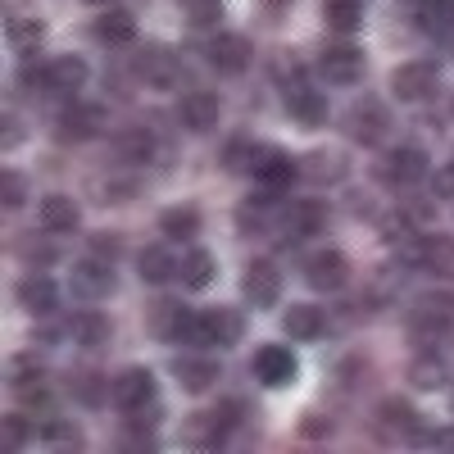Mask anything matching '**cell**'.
<instances>
[{"label":"cell","mask_w":454,"mask_h":454,"mask_svg":"<svg viewBox=\"0 0 454 454\" xmlns=\"http://www.w3.org/2000/svg\"><path fill=\"white\" fill-rule=\"evenodd\" d=\"M96 36H100L105 46H128L132 36H137V23H132L128 10H105V14L96 19Z\"/></svg>","instance_id":"obj_27"},{"label":"cell","mask_w":454,"mask_h":454,"mask_svg":"<svg viewBox=\"0 0 454 454\" xmlns=\"http://www.w3.org/2000/svg\"><path fill=\"white\" fill-rule=\"evenodd\" d=\"M409 382L419 387V391H436V387H445V359L432 355V350H423L419 359H413V368H409Z\"/></svg>","instance_id":"obj_31"},{"label":"cell","mask_w":454,"mask_h":454,"mask_svg":"<svg viewBox=\"0 0 454 454\" xmlns=\"http://www.w3.org/2000/svg\"><path fill=\"white\" fill-rule=\"evenodd\" d=\"M391 91H395V100H409V105H419V100H427L432 91H436V64H400L395 73H391Z\"/></svg>","instance_id":"obj_6"},{"label":"cell","mask_w":454,"mask_h":454,"mask_svg":"<svg viewBox=\"0 0 454 454\" xmlns=\"http://www.w3.org/2000/svg\"><path fill=\"white\" fill-rule=\"evenodd\" d=\"M73 395H78L87 409H100L105 404V377L100 372H78L73 377Z\"/></svg>","instance_id":"obj_36"},{"label":"cell","mask_w":454,"mask_h":454,"mask_svg":"<svg viewBox=\"0 0 454 454\" xmlns=\"http://www.w3.org/2000/svg\"><path fill=\"white\" fill-rule=\"evenodd\" d=\"M377 177H382L387 186H395V192H409V186H419L427 177V150L419 145H391L382 164H377Z\"/></svg>","instance_id":"obj_1"},{"label":"cell","mask_w":454,"mask_h":454,"mask_svg":"<svg viewBox=\"0 0 454 454\" xmlns=\"http://www.w3.org/2000/svg\"><path fill=\"white\" fill-rule=\"evenodd\" d=\"M23 441H27V419L10 413V419H5V450H19Z\"/></svg>","instance_id":"obj_44"},{"label":"cell","mask_w":454,"mask_h":454,"mask_svg":"<svg viewBox=\"0 0 454 454\" xmlns=\"http://www.w3.org/2000/svg\"><path fill=\"white\" fill-rule=\"evenodd\" d=\"M19 254H23L27 263H55V259H59V250H55L46 237H19Z\"/></svg>","instance_id":"obj_38"},{"label":"cell","mask_w":454,"mask_h":454,"mask_svg":"<svg viewBox=\"0 0 454 454\" xmlns=\"http://www.w3.org/2000/svg\"><path fill=\"white\" fill-rule=\"evenodd\" d=\"M10 382L14 387H32V382H42V364H36L32 355H19L14 368H10Z\"/></svg>","instance_id":"obj_42"},{"label":"cell","mask_w":454,"mask_h":454,"mask_svg":"<svg viewBox=\"0 0 454 454\" xmlns=\"http://www.w3.org/2000/svg\"><path fill=\"white\" fill-rule=\"evenodd\" d=\"M323 19L336 36H355L364 23V5L359 0H323Z\"/></svg>","instance_id":"obj_24"},{"label":"cell","mask_w":454,"mask_h":454,"mask_svg":"<svg viewBox=\"0 0 454 454\" xmlns=\"http://www.w3.org/2000/svg\"><path fill=\"white\" fill-rule=\"evenodd\" d=\"M46 441L59 445V450H78V445H82V432L73 427V423H51V427H46Z\"/></svg>","instance_id":"obj_43"},{"label":"cell","mask_w":454,"mask_h":454,"mask_svg":"<svg viewBox=\"0 0 454 454\" xmlns=\"http://www.w3.org/2000/svg\"><path fill=\"white\" fill-rule=\"evenodd\" d=\"M42 227L46 232H73L78 227V200H68V196H46L42 200Z\"/></svg>","instance_id":"obj_26"},{"label":"cell","mask_w":454,"mask_h":454,"mask_svg":"<svg viewBox=\"0 0 454 454\" xmlns=\"http://www.w3.org/2000/svg\"><path fill=\"white\" fill-rule=\"evenodd\" d=\"M282 91H286L291 119H295L300 128H323V123H327V100H323V91L309 87V78H300V82H291V87H282Z\"/></svg>","instance_id":"obj_7"},{"label":"cell","mask_w":454,"mask_h":454,"mask_svg":"<svg viewBox=\"0 0 454 454\" xmlns=\"http://www.w3.org/2000/svg\"><path fill=\"white\" fill-rule=\"evenodd\" d=\"M323 309L318 305H291L286 314H282V327L295 336V340H318L323 336Z\"/></svg>","instance_id":"obj_23"},{"label":"cell","mask_w":454,"mask_h":454,"mask_svg":"<svg viewBox=\"0 0 454 454\" xmlns=\"http://www.w3.org/2000/svg\"><path fill=\"white\" fill-rule=\"evenodd\" d=\"M182 340H192V346H218L214 340V327H209V314H192V323H186V332H182Z\"/></svg>","instance_id":"obj_41"},{"label":"cell","mask_w":454,"mask_h":454,"mask_svg":"<svg viewBox=\"0 0 454 454\" xmlns=\"http://www.w3.org/2000/svg\"><path fill=\"white\" fill-rule=\"evenodd\" d=\"M250 177L259 182V196H282L286 186L295 182V164L273 145H259L254 150V164H250Z\"/></svg>","instance_id":"obj_3"},{"label":"cell","mask_w":454,"mask_h":454,"mask_svg":"<svg viewBox=\"0 0 454 454\" xmlns=\"http://www.w3.org/2000/svg\"><path fill=\"white\" fill-rule=\"evenodd\" d=\"M205 59H209L218 73H227V78H237V73H246L250 59H254L250 36H241V32H218V36H209V42H205Z\"/></svg>","instance_id":"obj_4"},{"label":"cell","mask_w":454,"mask_h":454,"mask_svg":"<svg viewBox=\"0 0 454 454\" xmlns=\"http://www.w3.org/2000/svg\"><path fill=\"white\" fill-rule=\"evenodd\" d=\"M382 419H391V423H409V427H413V413H409L404 400H387V404H382Z\"/></svg>","instance_id":"obj_45"},{"label":"cell","mask_w":454,"mask_h":454,"mask_svg":"<svg viewBox=\"0 0 454 454\" xmlns=\"http://www.w3.org/2000/svg\"><path fill=\"white\" fill-rule=\"evenodd\" d=\"M82 82H87V64H82L78 55H59V59L51 64V91H55V96H78Z\"/></svg>","instance_id":"obj_22"},{"label":"cell","mask_w":454,"mask_h":454,"mask_svg":"<svg viewBox=\"0 0 454 454\" xmlns=\"http://www.w3.org/2000/svg\"><path fill=\"white\" fill-rule=\"evenodd\" d=\"M432 186H436V196H441V200H454V164H445V168L436 173Z\"/></svg>","instance_id":"obj_46"},{"label":"cell","mask_w":454,"mask_h":454,"mask_svg":"<svg viewBox=\"0 0 454 454\" xmlns=\"http://www.w3.org/2000/svg\"><path fill=\"white\" fill-rule=\"evenodd\" d=\"M109 400L119 404L123 413L137 409V404H145V400H155V372H150V368H128L119 382H114Z\"/></svg>","instance_id":"obj_13"},{"label":"cell","mask_w":454,"mask_h":454,"mask_svg":"<svg viewBox=\"0 0 454 454\" xmlns=\"http://www.w3.org/2000/svg\"><path fill=\"white\" fill-rule=\"evenodd\" d=\"M445 332H450V309L441 305V300H423L409 318V336L419 340V346H436Z\"/></svg>","instance_id":"obj_12"},{"label":"cell","mask_w":454,"mask_h":454,"mask_svg":"<svg viewBox=\"0 0 454 454\" xmlns=\"http://www.w3.org/2000/svg\"><path fill=\"white\" fill-rule=\"evenodd\" d=\"M318 73H323V82H332V87H355L368 73V55L355 42H332L318 55Z\"/></svg>","instance_id":"obj_2"},{"label":"cell","mask_w":454,"mask_h":454,"mask_svg":"<svg viewBox=\"0 0 454 454\" xmlns=\"http://www.w3.org/2000/svg\"><path fill=\"white\" fill-rule=\"evenodd\" d=\"M177 278L192 286V291L209 286V282H214V254H209V250H186L182 263H177Z\"/></svg>","instance_id":"obj_30"},{"label":"cell","mask_w":454,"mask_h":454,"mask_svg":"<svg viewBox=\"0 0 454 454\" xmlns=\"http://www.w3.org/2000/svg\"><path fill=\"white\" fill-rule=\"evenodd\" d=\"M137 73H141L150 87H168V82L177 78V59H173V51H164V46H150V51H141Z\"/></svg>","instance_id":"obj_21"},{"label":"cell","mask_w":454,"mask_h":454,"mask_svg":"<svg viewBox=\"0 0 454 454\" xmlns=\"http://www.w3.org/2000/svg\"><path fill=\"white\" fill-rule=\"evenodd\" d=\"M254 141H227V150H223V168H246L250 173V164H254Z\"/></svg>","instance_id":"obj_39"},{"label":"cell","mask_w":454,"mask_h":454,"mask_svg":"<svg viewBox=\"0 0 454 454\" xmlns=\"http://www.w3.org/2000/svg\"><path fill=\"white\" fill-rule=\"evenodd\" d=\"M177 109H182V123L192 132H214V123H218V96L214 91H186Z\"/></svg>","instance_id":"obj_17"},{"label":"cell","mask_w":454,"mask_h":454,"mask_svg":"<svg viewBox=\"0 0 454 454\" xmlns=\"http://www.w3.org/2000/svg\"><path fill=\"white\" fill-rule=\"evenodd\" d=\"M419 27L427 36H454V0H423L419 5Z\"/></svg>","instance_id":"obj_28"},{"label":"cell","mask_w":454,"mask_h":454,"mask_svg":"<svg viewBox=\"0 0 454 454\" xmlns=\"http://www.w3.org/2000/svg\"><path fill=\"white\" fill-rule=\"evenodd\" d=\"M68 327H73V340H78V346H100V340L109 336V318L96 314V309L91 314H78Z\"/></svg>","instance_id":"obj_34"},{"label":"cell","mask_w":454,"mask_h":454,"mask_svg":"<svg viewBox=\"0 0 454 454\" xmlns=\"http://www.w3.org/2000/svg\"><path fill=\"white\" fill-rule=\"evenodd\" d=\"M42 36H46L42 19H10V46L19 55H36V51H42Z\"/></svg>","instance_id":"obj_32"},{"label":"cell","mask_w":454,"mask_h":454,"mask_svg":"<svg viewBox=\"0 0 454 454\" xmlns=\"http://www.w3.org/2000/svg\"><path fill=\"white\" fill-rule=\"evenodd\" d=\"M391 128V114L382 109V100H359L350 114H346V132L359 141V145H377Z\"/></svg>","instance_id":"obj_5"},{"label":"cell","mask_w":454,"mask_h":454,"mask_svg":"<svg viewBox=\"0 0 454 454\" xmlns=\"http://www.w3.org/2000/svg\"><path fill=\"white\" fill-rule=\"evenodd\" d=\"M295 355L286 350V346H263L259 355H254V377L263 387H291L295 382Z\"/></svg>","instance_id":"obj_11"},{"label":"cell","mask_w":454,"mask_h":454,"mask_svg":"<svg viewBox=\"0 0 454 454\" xmlns=\"http://www.w3.org/2000/svg\"><path fill=\"white\" fill-rule=\"evenodd\" d=\"M323 223H327V205H323V200H300V205H291V209L282 214L286 237H295V241L323 232Z\"/></svg>","instance_id":"obj_18"},{"label":"cell","mask_w":454,"mask_h":454,"mask_svg":"<svg viewBox=\"0 0 454 454\" xmlns=\"http://www.w3.org/2000/svg\"><path fill=\"white\" fill-rule=\"evenodd\" d=\"M278 295H282V278L269 259H254L250 269H246V300L254 309H273L278 305Z\"/></svg>","instance_id":"obj_10"},{"label":"cell","mask_w":454,"mask_h":454,"mask_svg":"<svg viewBox=\"0 0 454 454\" xmlns=\"http://www.w3.org/2000/svg\"><path fill=\"white\" fill-rule=\"evenodd\" d=\"M160 227H164V237H173V241H192L200 232V214L192 205H173V209L160 214Z\"/></svg>","instance_id":"obj_29"},{"label":"cell","mask_w":454,"mask_h":454,"mask_svg":"<svg viewBox=\"0 0 454 454\" xmlns=\"http://www.w3.org/2000/svg\"><path fill=\"white\" fill-rule=\"evenodd\" d=\"M23 196H27V182H23V173L10 168L5 177H0V200H5V209H19Z\"/></svg>","instance_id":"obj_40"},{"label":"cell","mask_w":454,"mask_h":454,"mask_svg":"<svg viewBox=\"0 0 454 454\" xmlns=\"http://www.w3.org/2000/svg\"><path fill=\"white\" fill-rule=\"evenodd\" d=\"M269 5H273V10H282V5H291V0H269Z\"/></svg>","instance_id":"obj_47"},{"label":"cell","mask_w":454,"mask_h":454,"mask_svg":"<svg viewBox=\"0 0 454 454\" xmlns=\"http://www.w3.org/2000/svg\"><path fill=\"white\" fill-rule=\"evenodd\" d=\"M173 372H177L182 391H192V395H200V391H209V387L218 382V364H209V359H200V355L177 359V364H173Z\"/></svg>","instance_id":"obj_19"},{"label":"cell","mask_w":454,"mask_h":454,"mask_svg":"<svg viewBox=\"0 0 454 454\" xmlns=\"http://www.w3.org/2000/svg\"><path fill=\"white\" fill-rule=\"evenodd\" d=\"M160 419H164L160 400H145V404L128 409V427H132V432H155V427H160Z\"/></svg>","instance_id":"obj_37"},{"label":"cell","mask_w":454,"mask_h":454,"mask_svg":"<svg viewBox=\"0 0 454 454\" xmlns=\"http://www.w3.org/2000/svg\"><path fill=\"white\" fill-rule=\"evenodd\" d=\"M137 273H141L150 286H164V282L177 273V259H173L168 246H145V250L137 254Z\"/></svg>","instance_id":"obj_20"},{"label":"cell","mask_w":454,"mask_h":454,"mask_svg":"<svg viewBox=\"0 0 454 454\" xmlns=\"http://www.w3.org/2000/svg\"><path fill=\"white\" fill-rule=\"evenodd\" d=\"M346 278H350V263H346L340 250H318V254L305 259V282L314 291H340Z\"/></svg>","instance_id":"obj_8"},{"label":"cell","mask_w":454,"mask_h":454,"mask_svg":"<svg viewBox=\"0 0 454 454\" xmlns=\"http://www.w3.org/2000/svg\"><path fill=\"white\" fill-rule=\"evenodd\" d=\"M209 327H214L218 346H237L241 332H246V318H241L237 309H209Z\"/></svg>","instance_id":"obj_33"},{"label":"cell","mask_w":454,"mask_h":454,"mask_svg":"<svg viewBox=\"0 0 454 454\" xmlns=\"http://www.w3.org/2000/svg\"><path fill=\"white\" fill-rule=\"evenodd\" d=\"M413 259H419L427 273L450 278V273H454V237H445V232H427V237H419V246H413Z\"/></svg>","instance_id":"obj_14"},{"label":"cell","mask_w":454,"mask_h":454,"mask_svg":"<svg viewBox=\"0 0 454 454\" xmlns=\"http://www.w3.org/2000/svg\"><path fill=\"white\" fill-rule=\"evenodd\" d=\"M87 5H109V0H87Z\"/></svg>","instance_id":"obj_48"},{"label":"cell","mask_w":454,"mask_h":454,"mask_svg":"<svg viewBox=\"0 0 454 454\" xmlns=\"http://www.w3.org/2000/svg\"><path fill=\"white\" fill-rule=\"evenodd\" d=\"M68 282H73V295H82V300H105L119 291V278H114V269L105 259H82Z\"/></svg>","instance_id":"obj_9"},{"label":"cell","mask_w":454,"mask_h":454,"mask_svg":"<svg viewBox=\"0 0 454 454\" xmlns=\"http://www.w3.org/2000/svg\"><path fill=\"white\" fill-rule=\"evenodd\" d=\"M119 150H123L128 160H164V155H160V141L150 137L145 128H137V132H123V137H119Z\"/></svg>","instance_id":"obj_35"},{"label":"cell","mask_w":454,"mask_h":454,"mask_svg":"<svg viewBox=\"0 0 454 454\" xmlns=\"http://www.w3.org/2000/svg\"><path fill=\"white\" fill-rule=\"evenodd\" d=\"M192 309H182L177 300H150V336L155 340H182Z\"/></svg>","instance_id":"obj_15"},{"label":"cell","mask_w":454,"mask_h":454,"mask_svg":"<svg viewBox=\"0 0 454 454\" xmlns=\"http://www.w3.org/2000/svg\"><path fill=\"white\" fill-rule=\"evenodd\" d=\"M19 305L32 314V318H46V314H55L59 309V286L51 282V278H27V282H19Z\"/></svg>","instance_id":"obj_16"},{"label":"cell","mask_w":454,"mask_h":454,"mask_svg":"<svg viewBox=\"0 0 454 454\" xmlns=\"http://www.w3.org/2000/svg\"><path fill=\"white\" fill-rule=\"evenodd\" d=\"M96 123H100V114L87 109V105H64L59 109V137L64 141H87L96 132Z\"/></svg>","instance_id":"obj_25"}]
</instances>
